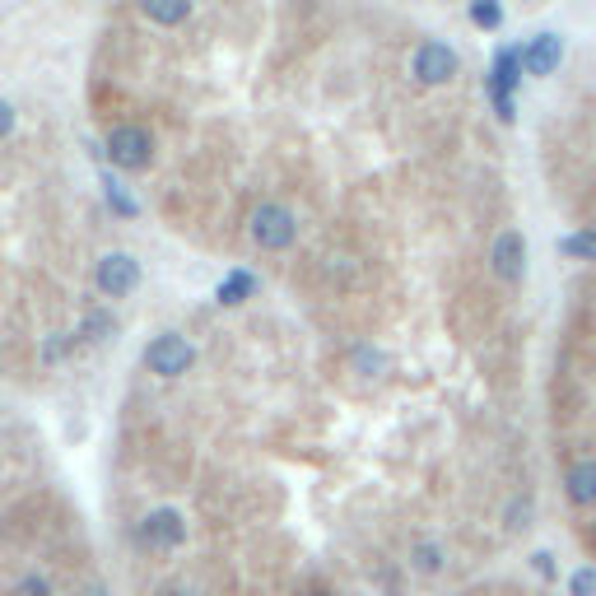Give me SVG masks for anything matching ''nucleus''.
Masks as SVG:
<instances>
[{"label": "nucleus", "instance_id": "obj_1", "mask_svg": "<svg viewBox=\"0 0 596 596\" xmlns=\"http://www.w3.org/2000/svg\"><path fill=\"white\" fill-rule=\"evenodd\" d=\"M247 233L261 252H289L298 238V224H294V210L280 201H261L252 215H247Z\"/></svg>", "mask_w": 596, "mask_h": 596}, {"label": "nucleus", "instance_id": "obj_2", "mask_svg": "<svg viewBox=\"0 0 596 596\" xmlns=\"http://www.w3.org/2000/svg\"><path fill=\"white\" fill-rule=\"evenodd\" d=\"M182 541H187V517L177 508H149L136 522V545L145 555H173Z\"/></svg>", "mask_w": 596, "mask_h": 596}, {"label": "nucleus", "instance_id": "obj_3", "mask_svg": "<svg viewBox=\"0 0 596 596\" xmlns=\"http://www.w3.org/2000/svg\"><path fill=\"white\" fill-rule=\"evenodd\" d=\"M103 154H108L112 168H122V173H140L154 163V136H149L145 126L126 122V126H112V136L103 140Z\"/></svg>", "mask_w": 596, "mask_h": 596}, {"label": "nucleus", "instance_id": "obj_4", "mask_svg": "<svg viewBox=\"0 0 596 596\" xmlns=\"http://www.w3.org/2000/svg\"><path fill=\"white\" fill-rule=\"evenodd\" d=\"M191 364H196V345L177 331H163L145 345V368L159 378H182V373H191Z\"/></svg>", "mask_w": 596, "mask_h": 596}, {"label": "nucleus", "instance_id": "obj_5", "mask_svg": "<svg viewBox=\"0 0 596 596\" xmlns=\"http://www.w3.org/2000/svg\"><path fill=\"white\" fill-rule=\"evenodd\" d=\"M457 70H461V61H457V52H452L443 38L420 42L415 56H410V75H415L420 84H447Z\"/></svg>", "mask_w": 596, "mask_h": 596}, {"label": "nucleus", "instance_id": "obj_6", "mask_svg": "<svg viewBox=\"0 0 596 596\" xmlns=\"http://www.w3.org/2000/svg\"><path fill=\"white\" fill-rule=\"evenodd\" d=\"M136 285H140V261L131 252H108L94 266V289L103 298H126Z\"/></svg>", "mask_w": 596, "mask_h": 596}, {"label": "nucleus", "instance_id": "obj_7", "mask_svg": "<svg viewBox=\"0 0 596 596\" xmlns=\"http://www.w3.org/2000/svg\"><path fill=\"white\" fill-rule=\"evenodd\" d=\"M489 266L499 275L503 285H522V275H527V238L517 229H503L489 247Z\"/></svg>", "mask_w": 596, "mask_h": 596}, {"label": "nucleus", "instance_id": "obj_8", "mask_svg": "<svg viewBox=\"0 0 596 596\" xmlns=\"http://www.w3.org/2000/svg\"><path fill=\"white\" fill-rule=\"evenodd\" d=\"M522 66H527V75H555L564 66V38L559 33H536L522 47Z\"/></svg>", "mask_w": 596, "mask_h": 596}, {"label": "nucleus", "instance_id": "obj_9", "mask_svg": "<svg viewBox=\"0 0 596 596\" xmlns=\"http://www.w3.org/2000/svg\"><path fill=\"white\" fill-rule=\"evenodd\" d=\"M564 499L573 508H596V457H578L564 471Z\"/></svg>", "mask_w": 596, "mask_h": 596}, {"label": "nucleus", "instance_id": "obj_10", "mask_svg": "<svg viewBox=\"0 0 596 596\" xmlns=\"http://www.w3.org/2000/svg\"><path fill=\"white\" fill-rule=\"evenodd\" d=\"M527 66H522V47H499L494 61H489V89H503V94H513L517 84H522Z\"/></svg>", "mask_w": 596, "mask_h": 596}, {"label": "nucleus", "instance_id": "obj_11", "mask_svg": "<svg viewBox=\"0 0 596 596\" xmlns=\"http://www.w3.org/2000/svg\"><path fill=\"white\" fill-rule=\"evenodd\" d=\"M191 10H196V0H140V14H145L149 24H159V28L187 24Z\"/></svg>", "mask_w": 596, "mask_h": 596}, {"label": "nucleus", "instance_id": "obj_12", "mask_svg": "<svg viewBox=\"0 0 596 596\" xmlns=\"http://www.w3.org/2000/svg\"><path fill=\"white\" fill-rule=\"evenodd\" d=\"M257 294V275L252 271H243V266H238V271H229L224 275V280H219V289H215V298H219V308H243L247 298Z\"/></svg>", "mask_w": 596, "mask_h": 596}, {"label": "nucleus", "instance_id": "obj_13", "mask_svg": "<svg viewBox=\"0 0 596 596\" xmlns=\"http://www.w3.org/2000/svg\"><path fill=\"white\" fill-rule=\"evenodd\" d=\"M443 545L438 541H415L410 545V569L415 573H429V578H434V573H443Z\"/></svg>", "mask_w": 596, "mask_h": 596}, {"label": "nucleus", "instance_id": "obj_14", "mask_svg": "<svg viewBox=\"0 0 596 596\" xmlns=\"http://www.w3.org/2000/svg\"><path fill=\"white\" fill-rule=\"evenodd\" d=\"M350 364H354V373H359V378L373 382V378H382V373H387V354L373 350V345H354Z\"/></svg>", "mask_w": 596, "mask_h": 596}, {"label": "nucleus", "instance_id": "obj_15", "mask_svg": "<svg viewBox=\"0 0 596 596\" xmlns=\"http://www.w3.org/2000/svg\"><path fill=\"white\" fill-rule=\"evenodd\" d=\"M103 196H108V205H112V215H122V219H136L140 215V205H136V196L117 182V177H103Z\"/></svg>", "mask_w": 596, "mask_h": 596}, {"label": "nucleus", "instance_id": "obj_16", "mask_svg": "<svg viewBox=\"0 0 596 596\" xmlns=\"http://www.w3.org/2000/svg\"><path fill=\"white\" fill-rule=\"evenodd\" d=\"M80 336L84 340H112V336H117V317H112L108 308H94L80 322Z\"/></svg>", "mask_w": 596, "mask_h": 596}, {"label": "nucleus", "instance_id": "obj_17", "mask_svg": "<svg viewBox=\"0 0 596 596\" xmlns=\"http://www.w3.org/2000/svg\"><path fill=\"white\" fill-rule=\"evenodd\" d=\"M559 252H564V257H573V261H596V229L569 233V238L559 243Z\"/></svg>", "mask_w": 596, "mask_h": 596}, {"label": "nucleus", "instance_id": "obj_18", "mask_svg": "<svg viewBox=\"0 0 596 596\" xmlns=\"http://www.w3.org/2000/svg\"><path fill=\"white\" fill-rule=\"evenodd\" d=\"M471 24L485 28V33H499L503 28V0H471Z\"/></svg>", "mask_w": 596, "mask_h": 596}, {"label": "nucleus", "instance_id": "obj_19", "mask_svg": "<svg viewBox=\"0 0 596 596\" xmlns=\"http://www.w3.org/2000/svg\"><path fill=\"white\" fill-rule=\"evenodd\" d=\"M10 596H56V587H52V578H42V573H24V578L10 587Z\"/></svg>", "mask_w": 596, "mask_h": 596}, {"label": "nucleus", "instance_id": "obj_20", "mask_svg": "<svg viewBox=\"0 0 596 596\" xmlns=\"http://www.w3.org/2000/svg\"><path fill=\"white\" fill-rule=\"evenodd\" d=\"M503 522H508V531H527L531 527V499L527 494H517V499L503 508Z\"/></svg>", "mask_w": 596, "mask_h": 596}, {"label": "nucleus", "instance_id": "obj_21", "mask_svg": "<svg viewBox=\"0 0 596 596\" xmlns=\"http://www.w3.org/2000/svg\"><path fill=\"white\" fill-rule=\"evenodd\" d=\"M569 592L573 596H596V569L592 564H583V569L569 573Z\"/></svg>", "mask_w": 596, "mask_h": 596}, {"label": "nucleus", "instance_id": "obj_22", "mask_svg": "<svg viewBox=\"0 0 596 596\" xmlns=\"http://www.w3.org/2000/svg\"><path fill=\"white\" fill-rule=\"evenodd\" d=\"M489 103H494V117H499L503 126H513V122H517V103H513V94H503V89H489Z\"/></svg>", "mask_w": 596, "mask_h": 596}, {"label": "nucleus", "instance_id": "obj_23", "mask_svg": "<svg viewBox=\"0 0 596 596\" xmlns=\"http://www.w3.org/2000/svg\"><path fill=\"white\" fill-rule=\"evenodd\" d=\"M14 122H19V112H14V103H5V98H0V140H10Z\"/></svg>", "mask_w": 596, "mask_h": 596}, {"label": "nucleus", "instance_id": "obj_24", "mask_svg": "<svg viewBox=\"0 0 596 596\" xmlns=\"http://www.w3.org/2000/svg\"><path fill=\"white\" fill-rule=\"evenodd\" d=\"M531 569L541 573V578H555V555H550V550H536V555H531Z\"/></svg>", "mask_w": 596, "mask_h": 596}, {"label": "nucleus", "instance_id": "obj_25", "mask_svg": "<svg viewBox=\"0 0 596 596\" xmlns=\"http://www.w3.org/2000/svg\"><path fill=\"white\" fill-rule=\"evenodd\" d=\"M61 354H66V345H61V340H47V345H42V359H47V364H52V359H61Z\"/></svg>", "mask_w": 596, "mask_h": 596}, {"label": "nucleus", "instance_id": "obj_26", "mask_svg": "<svg viewBox=\"0 0 596 596\" xmlns=\"http://www.w3.org/2000/svg\"><path fill=\"white\" fill-rule=\"evenodd\" d=\"M159 596H196V592H191V587H182V583H163Z\"/></svg>", "mask_w": 596, "mask_h": 596}, {"label": "nucleus", "instance_id": "obj_27", "mask_svg": "<svg viewBox=\"0 0 596 596\" xmlns=\"http://www.w3.org/2000/svg\"><path fill=\"white\" fill-rule=\"evenodd\" d=\"M308 596H336L331 587H308Z\"/></svg>", "mask_w": 596, "mask_h": 596}, {"label": "nucleus", "instance_id": "obj_28", "mask_svg": "<svg viewBox=\"0 0 596 596\" xmlns=\"http://www.w3.org/2000/svg\"><path fill=\"white\" fill-rule=\"evenodd\" d=\"M84 596H108V592H103V587H89V592H84Z\"/></svg>", "mask_w": 596, "mask_h": 596}, {"label": "nucleus", "instance_id": "obj_29", "mask_svg": "<svg viewBox=\"0 0 596 596\" xmlns=\"http://www.w3.org/2000/svg\"><path fill=\"white\" fill-rule=\"evenodd\" d=\"M587 545H592V555H596V527H592V536H587Z\"/></svg>", "mask_w": 596, "mask_h": 596}]
</instances>
